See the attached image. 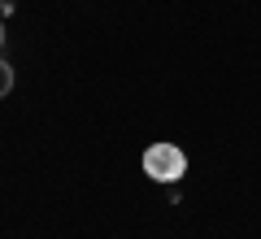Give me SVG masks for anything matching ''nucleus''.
Returning <instances> with one entry per match:
<instances>
[{
    "label": "nucleus",
    "mask_w": 261,
    "mask_h": 239,
    "mask_svg": "<svg viewBox=\"0 0 261 239\" xmlns=\"http://www.w3.org/2000/svg\"><path fill=\"white\" fill-rule=\"evenodd\" d=\"M9 92H13V65L5 61V57H0V100H5Z\"/></svg>",
    "instance_id": "obj_2"
},
{
    "label": "nucleus",
    "mask_w": 261,
    "mask_h": 239,
    "mask_svg": "<svg viewBox=\"0 0 261 239\" xmlns=\"http://www.w3.org/2000/svg\"><path fill=\"white\" fill-rule=\"evenodd\" d=\"M144 174L152 183H178L187 174V152L178 144H170V139H161V144H152L144 152Z\"/></svg>",
    "instance_id": "obj_1"
},
{
    "label": "nucleus",
    "mask_w": 261,
    "mask_h": 239,
    "mask_svg": "<svg viewBox=\"0 0 261 239\" xmlns=\"http://www.w3.org/2000/svg\"><path fill=\"white\" fill-rule=\"evenodd\" d=\"M13 13V0H0V18H9Z\"/></svg>",
    "instance_id": "obj_3"
},
{
    "label": "nucleus",
    "mask_w": 261,
    "mask_h": 239,
    "mask_svg": "<svg viewBox=\"0 0 261 239\" xmlns=\"http://www.w3.org/2000/svg\"><path fill=\"white\" fill-rule=\"evenodd\" d=\"M5 39H9V35H5V18H0V48H5Z\"/></svg>",
    "instance_id": "obj_4"
}]
</instances>
